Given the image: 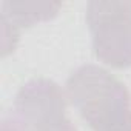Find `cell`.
I'll list each match as a JSON object with an SVG mask.
<instances>
[{"mask_svg": "<svg viewBox=\"0 0 131 131\" xmlns=\"http://www.w3.org/2000/svg\"><path fill=\"white\" fill-rule=\"evenodd\" d=\"M65 86L71 105L93 131H131V96L110 71L93 63L82 65Z\"/></svg>", "mask_w": 131, "mask_h": 131, "instance_id": "1", "label": "cell"}, {"mask_svg": "<svg viewBox=\"0 0 131 131\" xmlns=\"http://www.w3.org/2000/svg\"><path fill=\"white\" fill-rule=\"evenodd\" d=\"M86 22L96 57L111 68H131V3L91 0Z\"/></svg>", "mask_w": 131, "mask_h": 131, "instance_id": "2", "label": "cell"}, {"mask_svg": "<svg viewBox=\"0 0 131 131\" xmlns=\"http://www.w3.org/2000/svg\"><path fill=\"white\" fill-rule=\"evenodd\" d=\"M13 114L25 131H77L67 116V100L60 86L49 79L26 82L14 99Z\"/></svg>", "mask_w": 131, "mask_h": 131, "instance_id": "3", "label": "cell"}, {"mask_svg": "<svg viewBox=\"0 0 131 131\" xmlns=\"http://www.w3.org/2000/svg\"><path fill=\"white\" fill-rule=\"evenodd\" d=\"M60 3L52 2H3L2 3V23H3V45L8 39L17 43L19 29L29 28L39 22L51 20L57 16Z\"/></svg>", "mask_w": 131, "mask_h": 131, "instance_id": "4", "label": "cell"}, {"mask_svg": "<svg viewBox=\"0 0 131 131\" xmlns=\"http://www.w3.org/2000/svg\"><path fill=\"white\" fill-rule=\"evenodd\" d=\"M0 131H25V128L22 126L20 120L13 113H9L2 119V128H0Z\"/></svg>", "mask_w": 131, "mask_h": 131, "instance_id": "5", "label": "cell"}]
</instances>
